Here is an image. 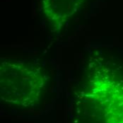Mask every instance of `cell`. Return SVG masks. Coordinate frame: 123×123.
I'll return each instance as SVG.
<instances>
[{"label":"cell","mask_w":123,"mask_h":123,"mask_svg":"<svg viewBox=\"0 0 123 123\" xmlns=\"http://www.w3.org/2000/svg\"><path fill=\"white\" fill-rule=\"evenodd\" d=\"M1 91L9 101L25 105L37 100L45 84L44 69L37 62L9 60L1 62Z\"/></svg>","instance_id":"obj_1"}]
</instances>
